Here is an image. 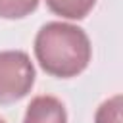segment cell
<instances>
[{
  "mask_svg": "<svg viewBox=\"0 0 123 123\" xmlns=\"http://www.w3.org/2000/svg\"><path fill=\"white\" fill-rule=\"evenodd\" d=\"M0 123H6V121H4V119H2V117H0Z\"/></svg>",
  "mask_w": 123,
  "mask_h": 123,
  "instance_id": "7",
  "label": "cell"
},
{
  "mask_svg": "<svg viewBox=\"0 0 123 123\" xmlns=\"http://www.w3.org/2000/svg\"><path fill=\"white\" fill-rule=\"evenodd\" d=\"M94 123H121V96L119 94L104 100L98 106L94 113Z\"/></svg>",
  "mask_w": 123,
  "mask_h": 123,
  "instance_id": "6",
  "label": "cell"
},
{
  "mask_svg": "<svg viewBox=\"0 0 123 123\" xmlns=\"http://www.w3.org/2000/svg\"><path fill=\"white\" fill-rule=\"evenodd\" d=\"M35 65L23 50H0V104L25 98L35 86Z\"/></svg>",
  "mask_w": 123,
  "mask_h": 123,
  "instance_id": "2",
  "label": "cell"
},
{
  "mask_svg": "<svg viewBox=\"0 0 123 123\" xmlns=\"http://www.w3.org/2000/svg\"><path fill=\"white\" fill-rule=\"evenodd\" d=\"M23 123H67V111L60 98L40 94L27 106Z\"/></svg>",
  "mask_w": 123,
  "mask_h": 123,
  "instance_id": "3",
  "label": "cell"
},
{
  "mask_svg": "<svg viewBox=\"0 0 123 123\" xmlns=\"http://www.w3.org/2000/svg\"><path fill=\"white\" fill-rule=\"evenodd\" d=\"M35 58L52 77L71 79L83 73L92 58L88 35L71 23L48 21L35 37Z\"/></svg>",
  "mask_w": 123,
  "mask_h": 123,
  "instance_id": "1",
  "label": "cell"
},
{
  "mask_svg": "<svg viewBox=\"0 0 123 123\" xmlns=\"http://www.w3.org/2000/svg\"><path fill=\"white\" fill-rule=\"evenodd\" d=\"M94 4L96 0H46L48 10L65 19H85Z\"/></svg>",
  "mask_w": 123,
  "mask_h": 123,
  "instance_id": "4",
  "label": "cell"
},
{
  "mask_svg": "<svg viewBox=\"0 0 123 123\" xmlns=\"http://www.w3.org/2000/svg\"><path fill=\"white\" fill-rule=\"evenodd\" d=\"M38 8V0H0L2 19H21Z\"/></svg>",
  "mask_w": 123,
  "mask_h": 123,
  "instance_id": "5",
  "label": "cell"
}]
</instances>
